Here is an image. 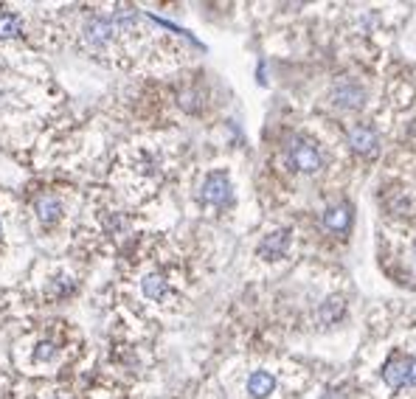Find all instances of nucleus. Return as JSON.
Segmentation results:
<instances>
[{
  "instance_id": "39448f33",
  "label": "nucleus",
  "mask_w": 416,
  "mask_h": 399,
  "mask_svg": "<svg viewBox=\"0 0 416 399\" xmlns=\"http://www.w3.org/2000/svg\"><path fill=\"white\" fill-rule=\"evenodd\" d=\"M377 141H380L377 132H374L371 127H366V124H354L349 129V147L360 155H377V149H380Z\"/></svg>"
},
{
  "instance_id": "6e6552de",
  "label": "nucleus",
  "mask_w": 416,
  "mask_h": 399,
  "mask_svg": "<svg viewBox=\"0 0 416 399\" xmlns=\"http://www.w3.org/2000/svg\"><path fill=\"white\" fill-rule=\"evenodd\" d=\"M408 371H410V360L408 358H394L386 363L383 369V380L388 382V388H405L408 385Z\"/></svg>"
},
{
  "instance_id": "dca6fc26",
  "label": "nucleus",
  "mask_w": 416,
  "mask_h": 399,
  "mask_svg": "<svg viewBox=\"0 0 416 399\" xmlns=\"http://www.w3.org/2000/svg\"><path fill=\"white\" fill-rule=\"evenodd\" d=\"M321 399H338V396H335V393H326V396H321Z\"/></svg>"
},
{
  "instance_id": "f3484780",
  "label": "nucleus",
  "mask_w": 416,
  "mask_h": 399,
  "mask_svg": "<svg viewBox=\"0 0 416 399\" xmlns=\"http://www.w3.org/2000/svg\"><path fill=\"white\" fill-rule=\"evenodd\" d=\"M0 231H3V223H0Z\"/></svg>"
},
{
  "instance_id": "1a4fd4ad",
  "label": "nucleus",
  "mask_w": 416,
  "mask_h": 399,
  "mask_svg": "<svg viewBox=\"0 0 416 399\" xmlns=\"http://www.w3.org/2000/svg\"><path fill=\"white\" fill-rule=\"evenodd\" d=\"M273 388H276V380L267 371H254L251 377H247V393H251L254 399H265Z\"/></svg>"
},
{
  "instance_id": "0eeeda50",
  "label": "nucleus",
  "mask_w": 416,
  "mask_h": 399,
  "mask_svg": "<svg viewBox=\"0 0 416 399\" xmlns=\"http://www.w3.org/2000/svg\"><path fill=\"white\" fill-rule=\"evenodd\" d=\"M287 245H290V228H278V231L267 234V236L259 242L256 253H259L262 259H278V256L287 250Z\"/></svg>"
},
{
  "instance_id": "2eb2a0df",
  "label": "nucleus",
  "mask_w": 416,
  "mask_h": 399,
  "mask_svg": "<svg viewBox=\"0 0 416 399\" xmlns=\"http://www.w3.org/2000/svg\"><path fill=\"white\" fill-rule=\"evenodd\" d=\"M408 385L416 388V360H410V371H408Z\"/></svg>"
},
{
  "instance_id": "9d476101",
  "label": "nucleus",
  "mask_w": 416,
  "mask_h": 399,
  "mask_svg": "<svg viewBox=\"0 0 416 399\" xmlns=\"http://www.w3.org/2000/svg\"><path fill=\"white\" fill-rule=\"evenodd\" d=\"M141 290H144V295H146L149 301H163L166 295H169V284H166V279L158 276V273L146 276V279L141 281Z\"/></svg>"
},
{
  "instance_id": "9b49d317",
  "label": "nucleus",
  "mask_w": 416,
  "mask_h": 399,
  "mask_svg": "<svg viewBox=\"0 0 416 399\" xmlns=\"http://www.w3.org/2000/svg\"><path fill=\"white\" fill-rule=\"evenodd\" d=\"M37 216L43 219L46 225L57 223V219L62 216V205H59V200H57V197H39V200H37Z\"/></svg>"
},
{
  "instance_id": "f8f14e48",
  "label": "nucleus",
  "mask_w": 416,
  "mask_h": 399,
  "mask_svg": "<svg viewBox=\"0 0 416 399\" xmlns=\"http://www.w3.org/2000/svg\"><path fill=\"white\" fill-rule=\"evenodd\" d=\"M343 313H346V304H343V298H329L323 306H321V321H326V324H338L341 318H343Z\"/></svg>"
},
{
  "instance_id": "423d86ee",
  "label": "nucleus",
  "mask_w": 416,
  "mask_h": 399,
  "mask_svg": "<svg viewBox=\"0 0 416 399\" xmlns=\"http://www.w3.org/2000/svg\"><path fill=\"white\" fill-rule=\"evenodd\" d=\"M323 225L326 231L332 234H346L349 225H352V205L349 203H341V205H332L323 211Z\"/></svg>"
},
{
  "instance_id": "ddd939ff",
  "label": "nucleus",
  "mask_w": 416,
  "mask_h": 399,
  "mask_svg": "<svg viewBox=\"0 0 416 399\" xmlns=\"http://www.w3.org/2000/svg\"><path fill=\"white\" fill-rule=\"evenodd\" d=\"M20 28H23V23H20L17 15H12V12H3V15H0V37H3V39L20 34Z\"/></svg>"
},
{
  "instance_id": "7ed1b4c3",
  "label": "nucleus",
  "mask_w": 416,
  "mask_h": 399,
  "mask_svg": "<svg viewBox=\"0 0 416 399\" xmlns=\"http://www.w3.org/2000/svg\"><path fill=\"white\" fill-rule=\"evenodd\" d=\"M115 23H113V17H102V15H96V17H91L88 23H85V42L91 48H96V51H102V48H107L110 42H113V37H115Z\"/></svg>"
},
{
  "instance_id": "20e7f679",
  "label": "nucleus",
  "mask_w": 416,
  "mask_h": 399,
  "mask_svg": "<svg viewBox=\"0 0 416 399\" xmlns=\"http://www.w3.org/2000/svg\"><path fill=\"white\" fill-rule=\"evenodd\" d=\"M332 102L343 110H360L366 104V91L357 84V82H349V79H341L335 87H332Z\"/></svg>"
},
{
  "instance_id": "f03ea898",
  "label": "nucleus",
  "mask_w": 416,
  "mask_h": 399,
  "mask_svg": "<svg viewBox=\"0 0 416 399\" xmlns=\"http://www.w3.org/2000/svg\"><path fill=\"white\" fill-rule=\"evenodd\" d=\"M290 160H293V166L299 171H304V174H315L321 169V163H323L318 147L304 141V138H296L293 144H290Z\"/></svg>"
},
{
  "instance_id": "f257e3e1",
  "label": "nucleus",
  "mask_w": 416,
  "mask_h": 399,
  "mask_svg": "<svg viewBox=\"0 0 416 399\" xmlns=\"http://www.w3.org/2000/svg\"><path fill=\"white\" fill-rule=\"evenodd\" d=\"M200 200L205 205H231L234 203V189H231V180H228V174L225 171H211L202 180V192H200Z\"/></svg>"
},
{
  "instance_id": "4468645a",
  "label": "nucleus",
  "mask_w": 416,
  "mask_h": 399,
  "mask_svg": "<svg viewBox=\"0 0 416 399\" xmlns=\"http://www.w3.org/2000/svg\"><path fill=\"white\" fill-rule=\"evenodd\" d=\"M54 346L51 343H39V349H37V360H51L54 358Z\"/></svg>"
}]
</instances>
